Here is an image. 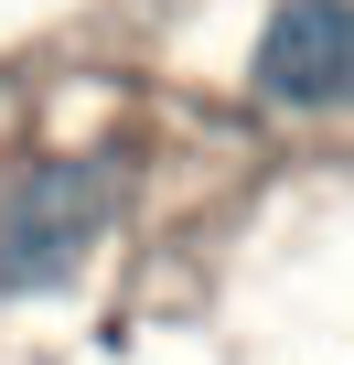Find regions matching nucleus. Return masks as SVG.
Here are the masks:
<instances>
[{"label":"nucleus","instance_id":"obj_2","mask_svg":"<svg viewBox=\"0 0 354 365\" xmlns=\"http://www.w3.org/2000/svg\"><path fill=\"white\" fill-rule=\"evenodd\" d=\"M247 86L290 118H343L354 108V0H279L258 22Z\"/></svg>","mask_w":354,"mask_h":365},{"label":"nucleus","instance_id":"obj_1","mask_svg":"<svg viewBox=\"0 0 354 365\" xmlns=\"http://www.w3.org/2000/svg\"><path fill=\"white\" fill-rule=\"evenodd\" d=\"M129 205V161L118 150H54L0 172V290L11 301H54L86 279V258L108 247Z\"/></svg>","mask_w":354,"mask_h":365}]
</instances>
